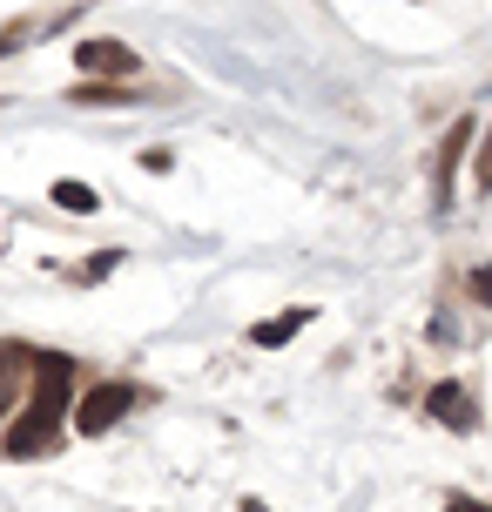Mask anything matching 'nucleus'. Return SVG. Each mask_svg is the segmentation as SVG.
Returning a JSON list of instances; mask_svg holds the SVG:
<instances>
[{
  "label": "nucleus",
  "mask_w": 492,
  "mask_h": 512,
  "mask_svg": "<svg viewBox=\"0 0 492 512\" xmlns=\"http://www.w3.org/2000/svg\"><path fill=\"white\" fill-rule=\"evenodd\" d=\"M61 432H68V358H34V398H27V411L7 425V452H14V459H34V452H48Z\"/></svg>",
  "instance_id": "nucleus-1"
},
{
  "label": "nucleus",
  "mask_w": 492,
  "mask_h": 512,
  "mask_svg": "<svg viewBox=\"0 0 492 512\" xmlns=\"http://www.w3.org/2000/svg\"><path fill=\"white\" fill-rule=\"evenodd\" d=\"M129 405H135L129 384H95V391L75 405V432H81V438H102L115 418H129Z\"/></svg>",
  "instance_id": "nucleus-2"
},
{
  "label": "nucleus",
  "mask_w": 492,
  "mask_h": 512,
  "mask_svg": "<svg viewBox=\"0 0 492 512\" xmlns=\"http://www.w3.org/2000/svg\"><path fill=\"white\" fill-rule=\"evenodd\" d=\"M75 68L81 75H135V54H129V41H75Z\"/></svg>",
  "instance_id": "nucleus-3"
},
{
  "label": "nucleus",
  "mask_w": 492,
  "mask_h": 512,
  "mask_svg": "<svg viewBox=\"0 0 492 512\" xmlns=\"http://www.w3.org/2000/svg\"><path fill=\"white\" fill-rule=\"evenodd\" d=\"M425 411H432L439 425H452V432H472V398L459 391V384H432V398H425Z\"/></svg>",
  "instance_id": "nucleus-4"
},
{
  "label": "nucleus",
  "mask_w": 492,
  "mask_h": 512,
  "mask_svg": "<svg viewBox=\"0 0 492 512\" xmlns=\"http://www.w3.org/2000/svg\"><path fill=\"white\" fill-rule=\"evenodd\" d=\"M472 142V122H452V135H445V155H439V209H452V176H459V155H466Z\"/></svg>",
  "instance_id": "nucleus-5"
},
{
  "label": "nucleus",
  "mask_w": 492,
  "mask_h": 512,
  "mask_svg": "<svg viewBox=\"0 0 492 512\" xmlns=\"http://www.w3.org/2000/svg\"><path fill=\"white\" fill-rule=\"evenodd\" d=\"M304 324H311V310H284V317H270V324H257L250 337H257L263 351H270V344H290V337L304 331Z\"/></svg>",
  "instance_id": "nucleus-6"
},
{
  "label": "nucleus",
  "mask_w": 492,
  "mask_h": 512,
  "mask_svg": "<svg viewBox=\"0 0 492 512\" xmlns=\"http://www.w3.org/2000/svg\"><path fill=\"white\" fill-rule=\"evenodd\" d=\"M54 203L68 209V216H95V209H102V203H95V189H88V182H54Z\"/></svg>",
  "instance_id": "nucleus-7"
},
{
  "label": "nucleus",
  "mask_w": 492,
  "mask_h": 512,
  "mask_svg": "<svg viewBox=\"0 0 492 512\" xmlns=\"http://www.w3.org/2000/svg\"><path fill=\"white\" fill-rule=\"evenodd\" d=\"M14 391H21V371H14V364H0V418L14 411Z\"/></svg>",
  "instance_id": "nucleus-8"
},
{
  "label": "nucleus",
  "mask_w": 492,
  "mask_h": 512,
  "mask_svg": "<svg viewBox=\"0 0 492 512\" xmlns=\"http://www.w3.org/2000/svg\"><path fill=\"white\" fill-rule=\"evenodd\" d=\"M466 290H472V297H479V304L492 310V270H472V277H466Z\"/></svg>",
  "instance_id": "nucleus-9"
},
{
  "label": "nucleus",
  "mask_w": 492,
  "mask_h": 512,
  "mask_svg": "<svg viewBox=\"0 0 492 512\" xmlns=\"http://www.w3.org/2000/svg\"><path fill=\"white\" fill-rule=\"evenodd\" d=\"M169 162H176L169 149H149V155H142V169H149V176H169Z\"/></svg>",
  "instance_id": "nucleus-10"
},
{
  "label": "nucleus",
  "mask_w": 492,
  "mask_h": 512,
  "mask_svg": "<svg viewBox=\"0 0 492 512\" xmlns=\"http://www.w3.org/2000/svg\"><path fill=\"white\" fill-rule=\"evenodd\" d=\"M479 189H492V135H486V155H479Z\"/></svg>",
  "instance_id": "nucleus-11"
},
{
  "label": "nucleus",
  "mask_w": 492,
  "mask_h": 512,
  "mask_svg": "<svg viewBox=\"0 0 492 512\" xmlns=\"http://www.w3.org/2000/svg\"><path fill=\"white\" fill-rule=\"evenodd\" d=\"M445 512H486V506H472V499H452V506H445Z\"/></svg>",
  "instance_id": "nucleus-12"
},
{
  "label": "nucleus",
  "mask_w": 492,
  "mask_h": 512,
  "mask_svg": "<svg viewBox=\"0 0 492 512\" xmlns=\"http://www.w3.org/2000/svg\"><path fill=\"white\" fill-rule=\"evenodd\" d=\"M14 48H21V34H0V54H14Z\"/></svg>",
  "instance_id": "nucleus-13"
},
{
  "label": "nucleus",
  "mask_w": 492,
  "mask_h": 512,
  "mask_svg": "<svg viewBox=\"0 0 492 512\" xmlns=\"http://www.w3.org/2000/svg\"><path fill=\"white\" fill-rule=\"evenodd\" d=\"M243 512H270V506H257V499H250V506H243Z\"/></svg>",
  "instance_id": "nucleus-14"
}]
</instances>
